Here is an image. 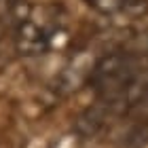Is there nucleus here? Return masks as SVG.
<instances>
[{"instance_id":"1","label":"nucleus","mask_w":148,"mask_h":148,"mask_svg":"<svg viewBox=\"0 0 148 148\" xmlns=\"http://www.w3.org/2000/svg\"><path fill=\"white\" fill-rule=\"evenodd\" d=\"M129 51H133L131 55H146L148 53V30L136 36V40H133L131 47H129Z\"/></svg>"}]
</instances>
